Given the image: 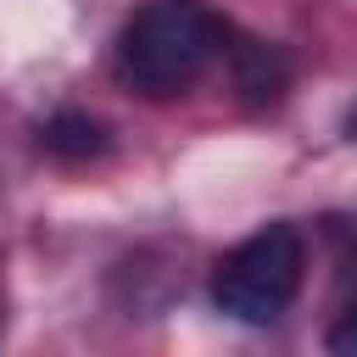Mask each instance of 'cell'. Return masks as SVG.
I'll return each instance as SVG.
<instances>
[{"label": "cell", "mask_w": 357, "mask_h": 357, "mask_svg": "<svg viewBox=\"0 0 357 357\" xmlns=\"http://www.w3.org/2000/svg\"><path fill=\"white\" fill-rule=\"evenodd\" d=\"M218 45H223V28L201 0H151L123 22L117 73L139 95L167 100V95L190 89L212 67Z\"/></svg>", "instance_id": "6da1fadb"}, {"label": "cell", "mask_w": 357, "mask_h": 357, "mask_svg": "<svg viewBox=\"0 0 357 357\" xmlns=\"http://www.w3.org/2000/svg\"><path fill=\"white\" fill-rule=\"evenodd\" d=\"M301 268H307L301 234L290 223H268V229L245 234L234 251L218 257V268H212V301H218V312H229L240 324H273L296 301Z\"/></svg>", "instance_id": "7a4b0ae2"}, {"label": "cell", "mask_w": 357, "mask_h": 357, "mask_svg": "<svg viewBox=\"0 0 357 357\" xmlns=\"http://www.w3.org/2000/svg\"><path fill=\"white\" fill-rule=\"evenodd\" d=\"M39 139H45V151L61 156V162H89V156L106 151V123L89 117V112H56Z\"/></svg>", "instance_id": "3957f363"}, {"label": "cell", "mask_w": 357, "mask_h": 357, "mask_svg": "<svg viewBox=\"0 0 357 357\" xmlns=\"http://www.w3.org/2000/svg\"><path fill=\"white\" fill-rule=\"evenodd\" d=\"M234 61H240V89L251 95V100H279V89H284V56L273 50V45H262V39H245V45H234Z\"/></svg>", "instance_id": "277c9868"}, {"label": "cell", "mask_w": 357, "mask_h": 357, "mask_svg": "<svg viewBox=\"0 0 357 357\" xmlns=\"http://www.w3.org/2000/svg\"><path fill=\"white\" fill-rule=\"evenodd\" d=\"M324 351H329V357H357V307H346V312L329 324Z\"/></svg>", "instance_id": "5b68a950"}, {"label": "cell", "mask_w": 357, "mask_h": 357, "mask_svg": "<svg viewBox=\"0 0 357 357\" xmlns=\"http://www.w3.org/2000/svg\"><path fill=\"white\" fill-rule=\"evenodd\" d=\"M346 134H351V139H357V106H351V117H346Z\"/></svg>", "instance_id": "8992f818"}]
</instances>
